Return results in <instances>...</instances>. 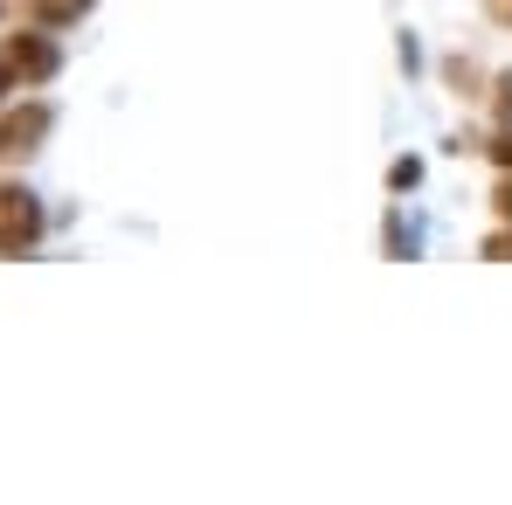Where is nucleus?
<instances>
[{
	"instance_id": "1",
	"label": "nucleus",
	"mask_w": 512,
	"mask_h": 505,
	"mask_svg": "<svg viewBox=\"0 0 512 505\" xmlns=\"http://www.w3.org/2000/svg\"><path fill=\"white\" fill-rule=\"evenodd\" d=\"M0 63H7L14 84H49V77L63 70V56H56L49 35H7V42H0Z\"/></svg>"
},
{
	"instance_id": "10",
	"label": "nucleus",
	"mask_w": 512,
	"mask_h": 505,
	"mask_svg": "<svg viewBox=\"0 0 512 505\" xmlns=\"http://www.w3.org/2000/svg\"><path fill=\"white\" fill-rule=\"evenodd\" d=\"M7 84H14V77H7V63H0V97H7Z\"/></svg>"
},
{
	"instance_id": "2",
	"label": "nucleus",
	"mask_w": 512,
	"mask_h": 505,
	"mask_svg": "<svg viewBox=\"0 0 512 505\" xmlns=\"http://www.w3.org/2000/svg\"><path fill=\"white\" fill-rule=\"evenodd\" d=\"M49 125H56V111H49V104H21V111H7V118H0V160L35 153V146L49 139Z\"/></svg>"
},
{
	"instance_id": "4",
	"label": "nucleus",
	"mask_w": 512,
	"mask_h": 505,
	"mask_svg": "<svg viewBox=\"0 0 512 505\" xmlns=\"http://www.w3.org/2000/svg\"><path fill=\"white\" fill-rule=\"evenodd\" d=\"M28 7H35V21H42V28H63V21H77V14H90L97 0H28Z\"/></svg>"
},
{
	"instance_id": "7",
	"label": "nucleus",
	"mask_w": 512,
	"mask_h": 505,
	"mask_svg": "<svg viewBox=\"0 0 512 505\" xmlns=\"http://www.w3.org/2000/svg\"><path fill=\"white\" fill-rule=\"evenodd\" d=\"M492 160H499V167H512V139H499V146H492Z\"/></svg>"
},
{
	"instance_id": "9",
	"label": "nucleus",
	"mask_w": 512,
	"mask_h": 505,
	"mask_svg": "<svg viewBox=\"0 0 512 505\" xmlns=\"http://www.w3.org/2000/svg\"><path fill=\"white\" fill-rule=\"evenodd\" d=\"M492 14H499V21H512V0H492Z\"/></svg>"
},
{
	"instance_id": "3",
	"label": "nucleus",
	"mask_w": 512,
	"mask_h": 505,
	"mask_svg": "<svg viewBox=\"0 0 512 505\" xmlns=\"http://www.w3.org/2000/svg\"><path fill=\"white\" fill-rule=\"evenodd\" d=\"M35 229H42V208H35V194H28V187H0V250H21V243H35Z\"/></svg>"
},
{
	"instance_id": "5",
	"label": "nucleus",
	"mask_w": 512,
	"mask_h": 505,
	"mask_svg": "<svg viewBox=\"0 0 512 505\" xmlns=\"http://www.w3.org/2000/svg\"><path fill=\"white\" fill-rule=\"evenodd\" d=\"M416 180H423L416 160H395V167H388V187H416Z\"/></svg>"
},
{
	"instance_id": "8",
	"label": "nucleus",
	"mask_w": 512,
	"mask_h": 505,
	"mask_svg": "<svg viewBox=\"0 0 512 505\" xmlns=\"http://www.w3.org/2000/svg\"><path fill=\"white\" fill-rule=\"evenodd\" d=\"M499 111H506V118H512V77H506V84H499Z\"/></svg>"
},
{
	"instance_id": "6",
	"label": "nucleus",
	"mask_w": 512,
	"mask_h": 505,
	"mask_svg": "<svg viewBox=\"0 0 512 505\" xmlns=\"http://www.w3.org/2000/svg\"><path fill=\"white\" fill-rule=\"evenodd\" d=\"M492 201H499V215H506V222H512V167H506V187H499Z\"/></svg>"
}]
</instances>
